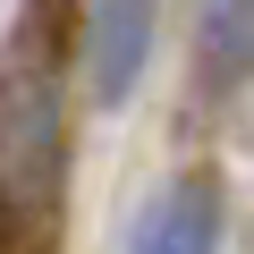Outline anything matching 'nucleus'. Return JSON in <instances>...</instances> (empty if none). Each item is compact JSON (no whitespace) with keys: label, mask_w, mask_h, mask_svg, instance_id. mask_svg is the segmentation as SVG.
<instances>
[{"label":"nucleus","mask_w":254,"mask_h":254,"mask_svg":"<svg viewBox=\"0 0 254 254\" xmlns=\"http://www.w3.org/2000/svg\"><path fill=\"white\" fill-rule=\"evenodd\" d=\"M144 60H153V0H93L85 17V76H93V102H127L144 85Z\"/></svg>","instance_id":"nucleus-2"},{"label":"nucleus","mask_w":254,"mask_h":254,"mask_svg":"<svg viewBox=\"0 0 254 254\" xmlns=\"http://www.w3.org/2000/svg\"><path fill=\"white\" fill-rule=\"evenodd\" d=\"M60 187V93L51 76H9L0 85V203L43 212Z\"/></svg>","instance_id":"nucleus-1"},{"label":"nucleus","mask_w":254,"mask_h":254,"mask_svg":"<svg viewBox=\"0 0 254 254\" xmlns=\"http://www.w3.org/2000/svg\"><path fill=\"white\" fill-rule=\"evenodd\" d=\"M127 254H220V187L212 178H170L144 203Z\"/></svg>","instance_id":"nucleus-3"},{"label":"nucleus","mask_w":254,"mask_h":254,"mask_svg":"<svg viewBox=\"0 0 254 254\" xmlns=\"http://www.w3.org/2000/svg\"><path fill=\"white\" fill-rule=\"evenodd\" d=\"M195 51L212 85L254 76V0H195Z\"/></svg>","instance_id":"nucleus-4"}]
</instances>
